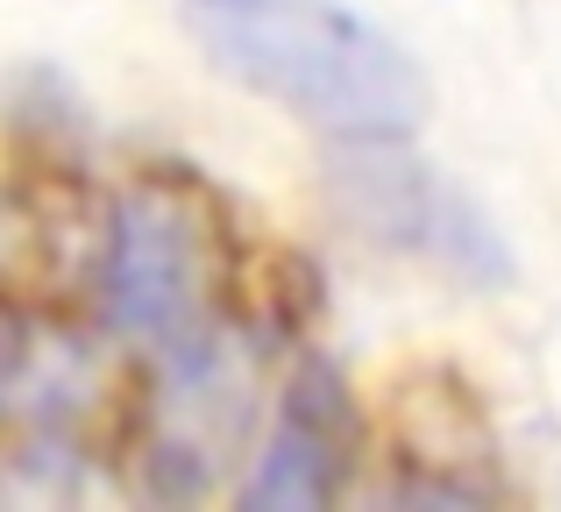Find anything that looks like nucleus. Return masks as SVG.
<instances>
[{"label":"nucleus","instance_id":"1","mask_svg":"<svg viewBox=\"0 0 561 512\" xmlns=\"http://www.w3.org/2000/svg\"><path fill=\"white\" fill-rule=\"evenodd\" d=\"M185 36L220 79L348 136H412L426 122V71L398 36L342 0H185Z\"/></svg>","mask_w":561,"mask_h":512},{"label":"nucleus","instance_id":"2","mask_svg":"<svg viewBox=\"0 0 561 512\" xmlns=\"http://www.w3.org/2000/svg\"><path fill=\"white\" fill-rule=\"evenodd\" d=\"M93 306L100 328L150 349L179 391H199L220 377L228 328H220L214 292V242L179 185L142 179L107 207L93 257Z\"/></svg>","mask_w":561,"mask_h":512},{"label":"nucleus","instance_id":"3","mask_svg":"<svg viewBox=\"0 0 561 512\" xmlns=\"http://www.w3.org/2000/svg\"><path fill=\"white\" fill-rule=\"evenodd\" d=\"M328 193L342 221L377 250L412 257L469 292L512 285V250L491 228V214L462 185L440 179L426 157H412V136H348L328 164Z\"/></svg>","mask_w":561,"mask_h":512},{"label":"nucleus","instance_id":"4","mask_svg":"<svg viewBox=\"0 0 561 512\" xmlns=\"http://www.w3.org/2000/svg\"><path fill=\"white\" fill-rule=\"evenodd\" d=\"M348 456H356V406H348V385L328 356H306L299 377L277 399V428L263 442L249 485L234 491L249 512H320L334 505L348 477Z\"/></svg>","mask_w":561,"mask_h":512}]
</instances>
